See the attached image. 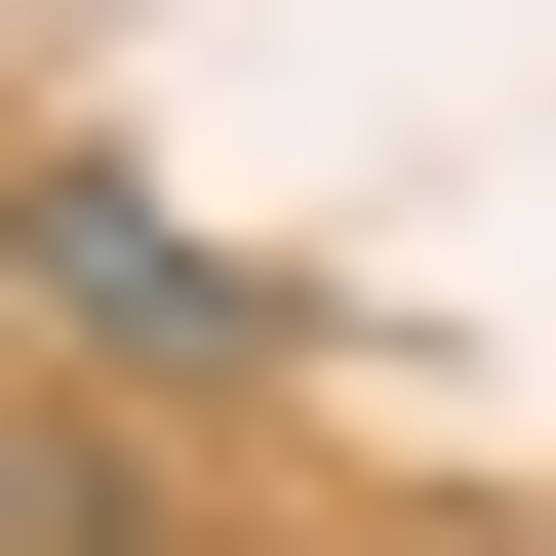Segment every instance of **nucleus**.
Returning a JSON list of instances; mask_svg holds the SVG:
<instances>
[{
	"label": "nucleus",
	"instance_id": "obj_1",
	"mask_svg": "<svg viewBox=\"0 0 556 556\" xmlns=\"http://www.w3.org/2000/svg\"><path fill=\"white\" fill-rule=\"evenodd\" d=\"M0 278H40V358H119V397H239L278 358V278L199 239L160 160H0Z\"/></svg>",
	"mask_w": 556,
	"mask_h": 556
},
{
	"label": "nucleus",
	"instance_id": "obj_2",
	"mask_svg": "<svg viewBox=\"0 0 556 556\" xmlns=\"http://www.w3.org/2000/svg\"><path fill=\"white\" fill-rule=\"evenodd\" d=\"M0 556H119V438L80 397H0Z\"/></svg>",
	"mask_w": 556,
	"mask_h": 556
}]
</instances>
